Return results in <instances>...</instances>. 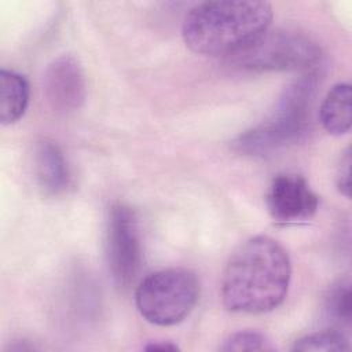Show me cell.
<instances>
[{"label": "cell", "mask_w": 352, "mask_h": 352, "mask_svg": "<svg viewBox=\"0 0 352 352\" xmlns=\"http://www.w3.org/2000/svg\"><path fill=\"white\" fill-rule=\"evenodd\" d=\"M292 264L285 248L267 235L241 243L228 258L221 278V298L232 312L263 314L287 296Z\"/></svg>", "instance_id": "6da1fadb"}, {"label": "cell", "mask_w": 352, "mask_h": 352, "mask_svg": "<svg viewBox=\"0 0 352 352\" xmlns=\"http://www.w3.org/2000/svg\"><path fill=\"white\" fill-rule=\"evenodd\" d=\"M271 21L272 7L267 1H206L188 11L182 36L197 54L230 56L265 32Z\"/></svg>", "instance_id": "7a4b0ae2"}, {"label": "cell", "mask_w": 352, "mask_h": 352, "mask_svg": "<svg viewBox=\"0 0 352 352\" xmlns=\"http://www.w3.org/2000/svg\"><path fill=\"white\" fill-rule=\"evenodd\" d=\"M318 84V73L314 70L290 82L268 117L239 135L234 148L245 155L264 157L300 142L309 129Z\"/></svg>", "instance_id": "3957f363"}, {"label": "cell", "mask_w": 352, "mask_h": 352, "mask_svg": "<svg viewBox=\"0 0 352 352\" xmlns=\"http://www.w3.org/2000/svg\"><path fill=\"white\" fill-rule=\"evenodd\" d=\"M320 48L305 34L285 29H267L252 43L227 56L226 62L248 73L311 72L320 62Z\"/></svg>", "instance_id": "277c9868"}, {"label": "cell", "mask_w": 352, "mask_h": 352, "mask_svg": "<svg viewBox=\"0 0 352 352\" xmlns=\"http://www.w3.org/2000/svg\"><path fill=\"white\" fill-rule=\"evenodd\" d=\"M199 282L186 268H166L146 276L136 289L139 314L157 326H173L184 320L195 307Z\"/></svg>", "instance_id": "5b68a950"}, {"label": "cell", "mask_w": 352, "mask_h": 352, "mask_svg": "<svg viewBox=\"0 0 352 352\" xmlns=\"http://www.w3.org/2000/svg\"><path fill=\"white\" fill-rule=\"evenodd\" d=\"M106 252L116 285L129 287L140 270L142 246L135 212L122 202L113 204L109 210Z\"/></svg>", "instance_id": "8992f818"}, {"label": "cell", "mask_w": 352, "mask_h": 352, "mask_svg": "<svg viewBox=\"0 0 352 352\" xmlns=\"http://www.w3.org/2000/svg\"><path fill=\"white\" fill-rule=\"evenodd\" d=\"M265 204L275 223L297 224L315 216L319 198L302 176L283 173L272 179Z\"/></svg>", "instance_id": "52a82bcc"}, {"label": "cell", "mask_w": 352, "mask_h": 352, "mask_svg": "<svg viewBox=\"0 0 352 352\" xmlns=\"http://www.w3.org/2000/svg\"><path fill=\"white\" fill-rule=\"evenodd\" d=\"M44 95L56 113L67 114L82 106L87 84L82 67L74 56L60 55L48 65L44 74Z\"/></svg>", "instance_id": "ba28073f"}, {"label": "cell", "mask_w": 352, "mask_h": 352, "mask_svg": "<svg viewBox=\"0 0 352 352\" xmlns=\"http://www.w3.org/2000/svg\"><path fill=\"white\" fill-rule=\"evenodd\" d=\"M36 177L44 195L56 197L67 188L70 183L69 166L56 143L44 140L37 146Z\"/></svg>", "instance_id": "9c48e42d"}, {"label": "cell", "mask_w": 352, "mask_h": 352, "mask_svg": "<svg viewBox=\"0 0 352 352\" xmlns=\"http://www.w3.org/2000/svg\"><path fill=\"white\" fill-rule=\"evenodd\" d=\"M319 117L323 128L334 136L349 132L352 121V89L348 82H338L324 96Z\"/></svg>", "instance_id": "30bf717a"}, {"label": "cell", "mask_w": 352, "mask_h": 352, "mask_svg": "<svg viewBox=\"0 0 352 352\" xmlns=\"http://www.w3.org/2000/svg\"><path fill=\"white\" fill-rule=\"evenodd\" d=\"M0 121L3 125L16 122L29 103L28 80L12 70L0 72Z\"/></svg>", "instance_id": "8fae6325"}, {"label": "cell", "mask_w": 352, "mask_h": 352, "mask_svg": "<svg viewBox=\"0 0 352 352\" xmlns=\"http://www.w3.org/2000/svg\"><path fill=\"white\" fill-rule=\"evenodd\" d=\"M293 351H324V352H340L348 351L349 344L346 337L338 330H324L308 334L297 340L292 348Z\"/></svg>", "instance_id": "7c38bea8"}, {"label": "cell", "mask_w": 352, "mask_h": 352, "mask_svg": "<svg viewBox=\"0 0 352 352\" xmlns=\"http://www.w3.org/2000/svg\"><path fill=\"white\" fill-rule=\"evenodd\" d=\"M326 308L329 316L341 326L351 324L352 302H351V282L348 278L340 279L333 285L330 294L327 297Z\"/></svg>", "instance_id": "4fadbf2b"}, {"label": "cell", "mask_w": 352, "mask_h": 352, "mask_svg": "<svg viewBox=\"0 0 352 352\" xmlns=\"http://www.w3.org/2000/svg\"><path fill=\"white\" fill-rule=\"evenodd\" d=\"M274 346L258 331H238L231 334L220 346V351H271Z\"/></svg>", "instance_id": "5bb4252c"}, {"label": "cell", "mask_w": 352, "mask_h": 352, "mask_svg": "<svg viewBox=\"0 0 352 352\" xmlns=\"http://www.w3.org/2000/svg\"><path fill=\"white\" fill-rule=\"evenodd\" d=\"M349 166H351V153L348 147L344 155L341 157V161L337 168V187H338V191L345 197H349V188H351Z\"/></svg>", "instance_id": "9a60e30c"}, {"label": "cell", "mask_w": 352, "mask_h": 352, "mask_svg": "<svg viewBox=\"0 0 352 352\" xmlns=\"http://www.w3.org/2000/svg\"><path fill=\"white\" fill-rule=\"evenodd\" d=\"M147 351H176L177 346L170 342H151L144 346Z\"/></svg>", "instance_id": "2e32d148"}]
</instances>
